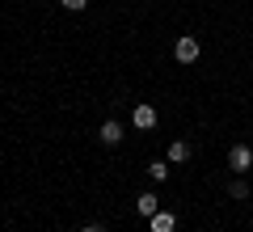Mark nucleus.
<instances>
[{"instance_id": "f257e3e1", "label": "nucleus", "mask_w": 253, "mask_h": 232, "mask_svg": "<svg viewBox=\"0 0 253 232\" xmlns=\"http://www.w3.org/2000/svg\"><path fill=\"white\" fill-rule=\"evenodd\" d=\"M253 165V148H245V143H236V148H228V169L236 173V178H245V169Z\"/></svg>"}, {"instance_id": "f03ea898", "label": "nucleus", "mask_w": 253, "mask_h": 232, "mask_svg": "<svg viewBox=\"0 0 253 232\" xmlns=\"http://www.w3.org/2000/svg\"><path fill=\"white\" fill-rule=\"evenodd\" d=\"M199 51H203V46H199V38H194V34H181L177 43H173V55H177V63H194V59H199Z\"/></svg>"}, {"instance_id": "7ed1b4c3", "label": "nucleus", "mask_w": 253, "mask_h": 232, "mask_svg": "<svg viewBox=\"0 0 253 232\" xmlns=\"http://www.w3.org/2000/svg\"><path fill=\"white\" fill-rule=\"evenodd\" d=\"M131 123H135L139 131H152V127H156V110L148 106V101H139V106L131 110Z\"/></svg>"}, {"instance_id": "20e7f679", "label": "nucleus", "mask_w": 253, "mask_h": 232, "mask_svg": "<svg viewBox=\"0 0 253 232\" xmlns=\"http://www.w3.org/2000/svg\"><path fill=\"white\" fill-rule=\"evenodd\" d=\"M190 156H194V148H190L186 139H173L169 143V165H186Z\"/></svg>"}, {"instance_id": "39448f33", "label": "nucleus", "mask_w": 253, "mask_h": 232, "mask_svg": "<svg viewBox=\"0 0 253 232\" xmlns=\"http://www.w3.org/2000/svg\"><path fill=\"white\" fill-rule=\"evenodd\" d=\"M135 211H139V215H144V220H152V215H156V211H161V198H156V194H148V190H144V194H139V198H135Z\"/></svg>"}, {"instance_id": "423d86ee", "label": "nucleus", "mask_w": 253, "mask_h": 232, "mask_svg": "<svg viewBox=\"0 0 253 232\" xmlns=\"http://www.w3.org/2000/svg\"><path fill=\"white\" fill-rule=\"evenodd\" d=\"M148 224H152V232H173V228H177V215H173V211H156Z\"/></svg>"}, {"instance_id": "0eeeda50", "label": "nucleus", "mask_w": 253, "mask_h": 232, "mask_svg": "<svg viewBox=\"0 0 253 232\" xmlns=\"http://www.w3.org/2000/svg\"><path fill=\"white\" fill-rule=\"evenodd\" d=\"M97 135H101V143H110V148H114V143L123 139V127H118L114 118H110V123H101V131H97Z\"/></svg>"}, {"instance_id": "6e6552de", "label": "nucleus", "mask_w": 253, "mask_h": 232, "mask_svg": "<svg viewBox=\"0 0 253 232\" xmlns=\"http://www.w3.org/2000/svg\"><path fill=\"white\" fill-rule=\"evenodd\" d=\"M148 178H152V182H165V178H169V161H152V165H148Z\"/></svg>"}, {"instance_id": "1a4fd4ad", "label": "nucleus", "mask_w": 253, "mask_h": 232, "mask_svg": "<svg viewBox=\"0 0 253 232\" xmlns=\"http://www.w3.org/2000/svg\"><path fill=\"white\" fill-rule=\"evenodd\" d=\"M228 194H232V198H249V186H245V178H236L232 186H228Z\"/></svg>"}, {"instance_id": "9d476101", "label": "nucleus", "mask_w": 253, "mask_h": 232, "mask_svg": "<svg viewBox=\"0 0 253 232\" xmlns=\"http://www.w3.org/2000/svg\"><path fill=\"white\" fill-rule=\"evenodd\" d=\"M59 4H63L68 13H81V9H89V0H59Z\"/></svg>"}, {"instance_id": "9b49d317", "label": "nucleus", "mask_w": 253, "mask_h": 232, "mask_svg": "<svg viewBox=\"0 0 253 232\" xmlns=\"http://www.w3.org/2000/svg\"><path fill=\"white\" fill-rule=\"evenodd\" d=\"M81 232H110V228H106V224H84Z\"/></svg>"}]
</instances>
